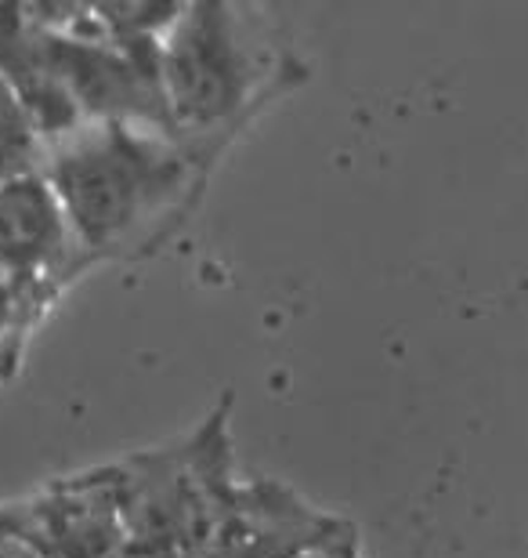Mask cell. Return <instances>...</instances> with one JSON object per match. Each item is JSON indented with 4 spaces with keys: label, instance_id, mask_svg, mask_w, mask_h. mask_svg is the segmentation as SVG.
I'll use <instances>...</instances> for the list:
<instances>
[{
    "label": "cell",
    "instance_id": "6da1fadb",
    "mask_svg": "<svg viewBox=\"0 0 528 558\" xmlns=\"http://www.w3.org/2000/svg\"><path fill=\"white\" fill-rule=\"evenodd\" d=\"M199 149L134 124H84L51 145L44 174L81 251H112L182 196Z\"/></svg>",
    "mask_w": 528,
    "mask_h": 558
},
{
    "label": "cell",
    "instance_id": "7a4b0ae2",
    "mask_svg": "<svg viewBox=\"0 0 528 558\" xmlns=\"http://www.w3.org/2000/svg\"><path fill=\"white\" fill-rule=\"evenodd\" d=\"M109 468L127 526L123 558H204L240 494L232 478L229 403L188 439Z\"/></svg>",
    "mask_w": 528,
    "mask_h": 558
},
{
    "label": "cell",
    "instance_id": "3957f363",
    "mask_svg": "<svg viewBox=\"0 0 528 558\" xmlns=\"http://www.w3.org/2000/svg\"><path fill=\"white\" fill-rule=\"evenodd\" d=\"M265 48L243 8L185 4L163 37V92L174 135L188 145L224 135L261 92Z\"/></svg>",
    "mask_w": 528,
    "mask_h": 558
},
{
    "label": "cell",
    "instance_id": "277c9868",
    "mask_svg": "<svg viewBox=\"0 0 528 558\" xmlns=\"http://www.w3.org/2000/svg\"><path fill=\"white\" fill-rule=\"evenodd\" d=\"M0 526L15 533L37 558L127 555V526L109 464L54 483L29 500L0 505Z\"/></svg>",
    "mask_w": 528,
    "mask_h": 558
},
{
    "label": "cell",
    "instance_id": "5b68a950",
    "mask_svg": "<svg viewBox=\"0 0 528 558\" xmlns=\"http://www.w3.org/2000/svg\"><path fill=\"white\" fill-rule=\"evenodd\" d=\"M70 218L48 174H26L0 185V283L15 294L51 290L73 254Z\"/></svg>",
    "mask_w": 528,
    "mask_h": 558
},
{
    "label": "cell",
    "instance_id": "8992f818",
    "mask_svg": "<svg viewBox=\"0 0 528 558\" xmlns=\"http://www.w3.org/2000/svg\"><path fill=\"white\" fill-rule=\"evenodd\" d=\"M352 533L344 519L308 508L275 483L240 486L224 526L204 558H305Z\"/></svg>",
    "mask_w": 528,
    "mask_h": 558
},
{
    "label": "cell",
    "instance_id": "52a82bcc",
    "mask_svg": "<svg viewBox=\"0 0 528 558\" xmlns=\"http://www.w3.org/2000/svg\"><path fill=\"white\" fill-rule=\"evenodd\" d=\"M0 81H4L48 145L76 135L87 120L44 51L40 26L26 4H0Z\"/></svg>",
    "mask_w": 528,
    "mask_h": 558
},
{
    "label": "cell",
    "instance_id": "ba28073f",
    "mask_svg": "<svg viewBox=\"0 0 528 558\" xmlns=\"http://www.w3.org/2000/svg\"><path fill=\"white\" fill-rule=\"evenodd\" d=\"M48 138L33 124V117L15 98V92L0 81V185L26 174H40L44 163H48Z\"/></svg>",
    "mask_w": 528,
    "mask_h": 558
},
{
    "label": "cell",
    "instance_id": "9c48e42d",
    "mask_svg": "<svg viewBox=\"0 0 528 558\" xmlns=\"http://www.w3.org/2000/svg\"><path fill=\"white\" fill-rule=\"evenodd\" d=\"M305 558H358V555H355V530L347 533V537L333 541V544H326V548L311 551V555H305Z\"/></svg>",
    "mask_w": 528,
    "mask_h": 558
},
{
    "label": "cell",
    "instance_id": "30bf717a",
    "mask_svg": "<svg viewBox=\"0 0 528 558\" xmlns=\"http://www.w3.org/2000/svg\"><path fill=\"white\" fill-rule=\"evenodd\" d=\"M0 558H37V555H33L15 533H8L4 526H0Z\"/></svg>",
    "mask_w": 528,
    "mask_h": 558
}]
</instances>
